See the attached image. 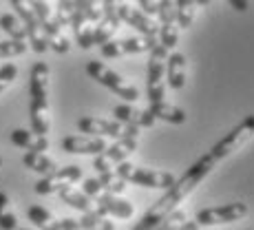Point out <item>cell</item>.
Masks as SVG:
<instances>
[{
	"label": "cell",
	"instance_id": "cell-37",
	"mask_svg": "<svg viewBox=\"0 0 254 230\" xmlns=\"http://www.w3.org/2000/svg\"><path fill=\"white\" fill-rule=\"evenodd\" d=\"M139 11L146 13V16H157L159 13V0H139Z\"/></svg>",
	"mask_w": 254,
	"mask_h": 230
},
{
	"label": "cell",
	"instance_id": "cell-14",
	"mask_svg": "<svg viewBox=\"0 0 254 230\" xmlns=\"http://www.w3.org/2000/svg\"><path fill=\"white\" fill-rule=\"evenodd\" d=\"M117 16H120L122 22H126V24H130V27L137 29L141 36H146V38H157L159 24L155 22V18H150V16H146V13H141L139 9H135V7H130V4L124 2L120 9H117Z\"/></svg>",
	"mask_w": 254,
	"mask_h": 230
},
{
	"label": "cell",
	"instance_id": "cell-26",
	"mask_svg": "<svg viewBox=\"0 0 254 230\" xmlns=\"http://www.w3.org/2000/svg\"><path fill=\"white\" fill-rule=\"evenodd\" d=\"M0 29H2L4 33H9V40L27 42L24 24L20 22V18H16L13 13H2V16H0Z\"/></svg>",
	"mask_w": 254,
	"mask_h": 230
},
{
	"label": "cell",
	"instance_id": "cell-30",
	"mask_svg": "<svg viewBox=\"0 0 254 230\" xmlns=\"http://www.w3.org/2000/svg\"><path fill=\"white\" fill-rule=\"evenodd\" d=\"M0 228L18 230V219L11 210V202H9L7 193H2V190H0Z\"/></svg>",
	"mask_w": 254,
	"mask_h": 230
},
{
	"label": "cell",
	"instance_id": "cell-27",
	"mask_svg": "<svg viewBox=\"0 0 254 230\" xmlns=\"http://www.w3.org/2000/svg\"><path fill=\"white\" fill-rule=\"evenodd\" d=\"M82 230H115V224L111 222L109 217L100 215L97 210H91V213H84L80 219H77Z\"/></svg>",
	"mask_w": 254,
	"mask_h": 230
},
{
	"label": "cell",
	"instance_id": "cell-36",
	"mask_svg": "<svg viewBox=\"0 0 254 230\" xmlns=\"http://www.w3.org/2000/svg\"><path fill=\"white\" fill-rule=\"evenodd\" d=\"M82 193H84L89 199H97L102 193H104V190H102V186H100V182H97V177H93V179H84Z\"/></svg>",
	"mask_w": 254,
	"mask_h": 230
},
{
	"label": "cell",
	"instance_id": "cell-9",
	"mask_svg": "<svg viewBox=\"0 0 254 230\" xmlns=\"http://www.w3.org/2000/svg\"><path fill=\"white\" fill-rule=\"evenodd\" d=\"M250 208L243 202H234V204H223V206H214V208H203L197 213L194 222L199 226H217V224H232V222H241L243 217H248Z\"/></svg>",
	"mask_w": 254,
	"mask_h": 230
},
{
	"label": "cell",
	"instance_id": "cell-25",
	"mask_svg": "<svg viewBox=\"0 0 254 230\" xmlns=\"http://www.w3.org/2000/svg\"><path fill=\"white\" fill-rule=\"evenodd\" d=\"M58 195H60L62 202L69 204L71 208L80 210L82 215H84V213H91V210H95V208H93V202H91V199L86 197L82 190H75L73 186H69V188H64V190H60Z\"/></svg>",
	"mask_w": 254,
	"mask_h": 230
},
{
	"label": "cell",
	"instance_id": "cell-43",
	"mask_svg": "<svg viewBox=\"0 0 254 230\" xmlns=\"http://www.w3.org/2000/svg\"><path fill=\"white\" fill-rule=\"evenodd\" d=\"M210 2H212V0H197V4H203V7H208Z\"/></svg>",
	"mask_w": 254,
	"mask_h": 230
},
{
	"label": "cell",
	"instance_id": "cell-13",
	"mask_svg": "<svg viewBox=\"0 0 254 230\" xmlns=\"http://www.w3.org/2000/svg\"><path fill=\"white\" fill-rule=\"evenodd\" d=\"M77 131L86 133L89 138H120L124 126L115 120H104V117H80L77 120Z\"/></svg>",
	"mask_w": 254,
	"mask_h": 230
},
{
	"label": "cell",
	"instance_id": "cell-2",
	"mask_svg": "<svg viewBox=\"0 0 254 230\" xmlns=\"http://www.w3.org/2000/svg\"><path fill=\"white\" fill-rule=\"evenodd\" d=\"M49 65L47 62H36L31 67V76H29V95H31V106H29V115H31V131L36 135H45L51 129V113H49Z\"/></svg>",
	"mask_w": 254,
	"mask_h": 230
},
{
	"label": "cell",
	"instance_id": "cell-7",
	"mask_svg": "<svg viewBox=\"0 0 254 230\" xmlns=\"http://www.w3.org/2000/svg\"><path fill=\"white\" fill-rule=\"evenodd\" d=\"M31 4H33V9H36V16H38V20H40L42 31H45L49 49H53L56 53H66L71 49L69 38L62 33V27H60V22L56 20V13L49 7V2L47 0H31Z\"/></svg>",
	"mask_w": 254,
	"mask_h": 230
},
{
	"label": "cell",
	"instance_id": "cell-6",
	"mask_svg": "<svg viewBox=\"0 0 254 230\" xmlns=\"http://www.w3.org/2000/svg\"><path fill=\"white\" fill-rule=\"evenodd\" d=\"M166 60H168V49L162 45H155L148 58V73H146V91H148V100L164 102L166 97Z\"/></svg>",
	"mask_w": 254,
	"mask_h": 230
},
{
	"label": "cell",
	"instance_id": "cell-4",
	"mask_svg": "<svg viewBox=\"0 0 254 230\" xmlns=\"http://www.w3.org/2000/svg\"><path fill=\"white\" fill-rule=\"evenodd\" d=\"M117 177H122L124 182H130L135 186H144V188H166L168 190L177 179H175L173 173L168 170H150V168H139V166H133L128 161H122L115 168Z\"/></svg>",
	"mask_w": 254,
	"mask_h": 230
},
{
	"label": "cell",
	"instance_id": "cell-41",
	"mask_svg": "<svg viewBox=\"0 0 254 230\" xmlns=\"http://www.w3.org/2000/svg\"><path fill=\"white\" fill-rule=\"evenodd\" d=\"M177 230H199V224L197 222H184Z\"/></svg>",
	"mask_w": 254,
	"mask_h": 230
},
{
	"label": "cell",
	"instance_id": "cell-5",
	"mask_svg": "<svg viewBox=\"0 0 254 230\" xmlns=\"http://www.w3.org/2000/svg\"><path fill=\"white\" fill-rule=\"evenodd\" d=\"M86 73H89L93 80L100 82L102 86H106V89H111L115 95H120L122 100H126V102L139 100V91L135 89L133 84H128V82H126L120 73H115L113 69H109L104 62H97V60L86 62Z\"/></svg>",
	"mask_w": 254,
	"mask_h": 230
},
{
	"label": "cell",
	"instance_id": "cell-15",
	"mask_svg": "<svg viewBox=\"0 0 254 230\" xmlns=\"http://www.w3.org/2000/svg\"><path fill=\"white\" fill-rule=\"evenodd\" d=\"M95 210L104 217H117V219H130L135 213V206L126 199H122L120 195H109L102 193L95 199Z\"/></svg>",
	"mask_w": 254,
	"mask_h": 230
},
{
	"label": "cell",
	"instance_id": "cell-33",
	"mask_svg": "<svg viewBox=\"0 0 254 230\" xmlns=\"http://www.w3.org/2000/svg\"><path fill=\"white\" fill-rule=\"evenodd\" d=\"M104 2H106V0H89V2H86L84 16H86V20H89L93 27H95V24L104 18Z\"/></svg>",
	"mask_w": 254,
	"mask_h": 230
},
{
	"label": "cell",
	"instance_id": "cell-3",
	"mask_svg": "<svg viewBox=\"0 0 254 230\" xmlns=\"http://www.w3.org/2000/svg\"><path fill=\"white\" fill-rule=\"evenodd\" d=\"M139 131L137 126H124L122 135L115 140V144L106 146V151H102L100 155H95L93 159V168L97 173H109V170H115L117 164L126 161L128 155L135 153L137 149V142H139Z\"/></svg>",
	"mask_w": 254,
	"mask_h": 230
},
{
	"label": "cell",
	"instance_id": "cell-12",
	"mask_svg": "<svg viewBox=\"0 0 254 230\" xmlns=\"http://www.w3.org/2000/svg\"><path fill=\"white\" fill-rule=\"evenodd\" d=\"M157 45V38H126V40H109L106 45H102V56L104 58H120L126 53H144L153 51V47Z\"/></svg>",
	"mask_w": 254,
	"mask_h": 230
},
{
	"label": "cell",
	"instance_id": "cell-20",
	"mask_svg": "<svg viewBox=\"0 0 254 230\" xmlns=\"http://www.w3.org/2000/svg\"><path fill=\"white\" fill-rule=\"evenodd\" d=\"M150 113H153L155 120H162V122H168V124H184L186 122V111H182L179 106L175 104H168V102H153L150 104Z\"/></svg>",
	"mask_w": 254,
	"mask_h": 230
},
{
	"label": "cell",
	"instance_id": "cell-35",
	"mask_svg": "<svg viewBox=\"0 0 254 230\" xmlns=\"http://www.w3.org/2000/svg\"><path fill=\"white\" fill-rule=\"evenodd\" d=\"M16 77H18V67L16 65H4L2 69H0V93L7 89Z\"/></svg>",
	"mask_w": 254,
	"mask_h": 230
},
{
	"label": "cell",
	"instance_id": "cell-11",
	"mask_svg": "<svg viewBox=\"0 0 254 230\" xmlns=\"http://www.w3.org/2000/svg\"><path fill=\"white\" fill-rule=\"evenodd\" d=\"M80 179H82V168L77 164H69L64 168H58L56 173L45 175L42 179H38L33 190L38 195H53V193H60V190L69 188V186L80 182Z\"/></svg>",
	"mask_w": 254,
	"mask_h": 230
},
{
	"label": "cell",
	"instance_id": "cell-17",
	"mask_svg": "<svg viewBox=\"0 0 254 230\" xmlns=\"http://www.w3.org/2000/svg\"><path fill=\"white\" fill-rule=\"evenodd\" d=\"M115 122H120L122 126H137V129H150L155 126V117L150 111H139L130 104H117L113 109Z\"/></svg>",
	"mask_w": 254,
	"mask_h": 230
},
{
	"label": "cell",
	"instance_id": "cell-38",
	"mask_svg": "<svg viewBox=\"0 0 254 230\" xmlns=\"http://www.w3.org/2000/svg\"><path fill=\"white\" fill-rule=\"evenodd\" d=\"M124 4V0H106L104 2V16H117V9Z\"/></svg>",
	"mask_w": 254,
	"mask_h": 230
},
{
	"label": "cell",
	"instance_id": "cell-28",
	"mask_svg": "<svg viewBox=\"0 0 254 230\" xmlns=\"http://www.w3.org/2000/svg\"><path fill=\"white\" fill-rule=\"evenodd\" d=\"M175 9H177V27H192L194 16H197V0H175Z\"/></svg>",
	"mask_w": 254,
	"mask_h": 230
},
{
	"label": "cell",
	"instance_id": "cell-24",
	"mask_svg": "<svg viewBox=\"0 0 254 230\" xmlns=\"http://www.w3.org/2000/svg\"><path fill=\"white\" fill-rule=\"evenodd\" d=\"M120 16H104L100 22L95 24V31H93V45H106L111 38L115 36V31L120 29Z\"/></svg>",
	"mask_w": 254,
	"mask_h": 230
},
{
	"label": "cell",
	"instance_id": "cell-39",
	"mask_svg": "<svg viewBox=\"0 0 254 230\" xmlns=\"http://www.w3.org/2000/svg\"><path fill=\"white\" fill-rule=\"evenodd\" d=\"M228 2H230V7L239 13H246L248 9H250V0H228Z\"/></svg>",
	"mask_w": 254,
	"mask_h": 230
},
{
	"label": "cell",
	"instance_id": "cell-31",
	"mask_svg": "<svg viewBox=\"0 0 254 230\" xmlns=\"http://www.w3.org/2000/svg\"><path fill=\"white\" fill-rule=\"evenodd\" d=\"M159 45L164 49H175L177 47V40H179V27H177V20L173 22H166V24H159Z\"/></svg>",
	"mask_w": 254,
	"mask_h": 230
},
{
	"label": "cell",
	"instance_id": "cell-1",
	"mask_svg": "<svg viewBox=\"0 0 254 230\" xmlns=\"http://www.w3.org/2000/svg\"><path fill=\"white\" fill-rule=\"evenodd\" d=\"M214 164H217V159H214L210 153L201 155V157L194 161V164L186 170L177 182L166 190L164 197H159L157 202H155V206L139 219L137 226H135L133 230H153L155 226H159V224H162V219L168 217L175 208H179V204H182L184 199L188 197V195L192 193V190L197 188L203 179H206V175L214 168Z\"/></svg>",
	"mask_w": 254,
	"mask_h": 230
},
{
	"label": "cell",
	"instance_id": "cell-40",
	"mask_svg": "<svg viewBox=\"0 0 254 230\" xmlns=\"http://www.w3.org/2000/svg\"><path fill=\"white\" fill-rule=\"evenodd\" d=\"M60 226H62V230H82L80 224H77V219H71V217L60 219Z\"/></svg>",
	"mask_w": 254,
	"mask_h": 230
},
{
	"label": "cell",
	"instance_id": "cell-29",
	"mask_svg": "<svg viewBox=\"0 0 254 230\" xmlns=\"http://www.w3.org/2000/svg\"><path fill=\"white\" fill-rule=\"evenodd\" d=\"M97 182H100L102 190L109 195H122L126 190V182L122 177H117L115 170H109V173H100V177H97Z\"/></svg>",
	"mask_w": 254,
	"mask_h": 230
},
{
	"label": "cell",
	"instance_id": "cell-42",
	"mask_svg": "<svg viewBox=\"0 0 254 230\" xmlns=\"http://www.w3.org/2000/svg\"><path fill=\"white\" fill-rule=\"evenodd\" d=\"M86 2H89V0H75V11H73V13H84Z\"/></svg>",
	"mask_w": 254,
	"mask_h": 230
},
{
	"label": "cell",
	"instance_id": "cell-32",
	"mask_svg": "<svg viewBox=\"0 0 254 230\" xmlns=\"http://www.w3.org/2000/svg\"><path fill=\"white\" fill-rule=\"evenodd\" d=\"M73 11H75V0H58L56 20L60 22V27H69L73 20Z\"/></svg>",
	"mask_w": 254,
	"mask_h": 230
},
{
	"label": "cell",
	"instance_id": "cell-34",
	"mask_svg": "<svg viewBox=\"0 0 254 230\" xmlns=\"http://www.w3.org/2000/svg\"><path fill=\"white\" fill-rule=\"evenodd\" d=\"M27 42H18V40H2L0 42V58H16L22 56L27 51Z\"/></svg>",
	"mask_w": 254,
	"mask_h": 230
},
{
	"label": "cell",
	"instance_id": "cell-44",
	"mask_svg": "<svg viewBox=\"0 0 254 230\" xmlns=\"http://www.w3.org/2000/svg\"><path fill=\"white\" fill-rule=\"evenodd\" d=\"M0 166H2V157H0Z\"/></svg>",
	"mask_w": 254,
	"mask_h": 230
},
{
	"label": "cell",
	"instance_id": "cell-21",
	"mask_svg": "<svg viewBox=\"0 0 254 230\" xmlns=\"http://www.w3.org/2000/svg\"><path fill=\"white\" fill-rule=\"evenodd\" d=\"M73 33H75V40L82 49H91L93 47V31L95 27L86 20L84 13H73V20H71Z\"/></svg>",
	"mask_w": 254,
	"mask_h": 230
},
{
	"label": "cell",
	"instance_id": "cell-16",
	"mask_svg": "<svg viewBox=\"0 0 254 230\" xmlns=\"http://www.w3.org/2000/svg\"><path fill=\"white\" fill-rule=\"evenodd\" d=\"M104 138H89V135H69L62 140V151L71 155H100L106 151Z\"/></svg>",
	"mask_w": 254,
	"mask_h": 230
},
{
	"label": "cell",
	"instance_id": "cell-18",
	"mask_svg": "<svg viewBox=\"0 0 254 230\" xmlns=\"http://www.w3.org/2000/svg\"><path fill=\"white\" fill-rule=\"evenodd\" d=\"M186 71H188V60L184 53H170L166 60V77L175 91H182L186 86Z\"/></svg>",
	"mask_w": 254,
	"mask_h": 230
},
{
	"label": "cell",
	"instance_id": "cell-22",
	"mask_svg": "<svg viewBox=\"0 0 254 230\" xmlns=\"http://www.w3.org/2000/svg\"><path fill=\"white\" fill-rule=\"evenodd\" d=\"M27 217L33 226H38L40 230H62L60 219H56L45 206H29L27 208Z\"/></svg>",
	"mask_w": 254,
	"mask_h": 230
},
{
	"label": "cell",
	"instance_id": "cell-8",
	"mask_svg": "<svg viewBox=\"0 0 254 230\" xmlns=\"http://www.w3.org/2000/svg\"><path fill=\"white\" fill-rule=\"evenodd\" d=\"M11 7L16 9V13L20 16V22L24 24V31H27V40L31 49L36 53H45L49 45H47V38H45V31L40 27V20L36 16V9H33L31 0H9Z\"/></svg>",
	"mask_w": 254,
	"mask_h": 230
},
{
	"label": "cell",
	"instance_id": "cell-19",
	"mask_svg": "<svg viewBox=\"0 0 254 230\" xmlns=\"http://www.w3.org/2000/svg\"><path fill=\"white\" fill-rule=\"evenodd\" d=\"M11 142L16 146H20V149H24L27 153H45L49 149V140L45 135H36L33 131H27V129L11 131Z\"/></svg>",
	"mask_w": 254,
	"mask_h": 230
},
{
	"label": "cell",
	"instance_id": "cell-10",
	"mask_svg": "<svg viewBox=\"0 0 254 230\" xmlns=\"http://www.w3.org/2000/svg\"><path fill=\"white\" fill-rule=\"evenodd\" d=\"M252 135H254V115H248L246 120L241 122V124L234 126V129L226 135V138L219 140L217 144L212 146L210 155H212L214 159H223V157H228V155H232L234 151L241 149V146L246 144V142L250 140Z\"/></svg>",
	"mask_w": 254,
	"mask_h": 230
},
{
	"label": "cell",
	"instance_id": "cell-23",
	"mask_svg": "<svg viewBox=\"0 0 254 230\" xmlns=\"http://www.w3.org/2000/svg\"><path fill=\"white\" fill-rule=\"evenodd\" d=\"M22 164L27 166L29 170L40 173V175H51V173H56L58 170V164L45 153H24L22 155Z\"/></svg>",
	"mask_w": 254,
	"mask_h": 230
}]
</instances>
